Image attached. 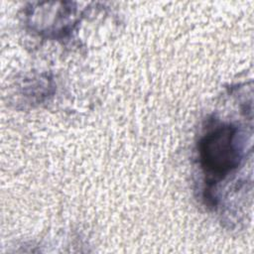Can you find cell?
Listing matches in <instances>:
<instances>
[{
	"mask_svg": "<svg viewBox=\"0 0 254 254\" xmlns=\"http://www.w3.org/2000/svg\"><path fill=\"white\" fill-rule=\"evenodd\" d=\"M237 128L223 125L206 134L199 143L201 168L213 181L226 177L240 161Z\"/></svg>",
	"mask_w": 254,
	"mask_h": 254,
	"instance_id": "cell-1",
	"label": "cell"
}]
</instances>
